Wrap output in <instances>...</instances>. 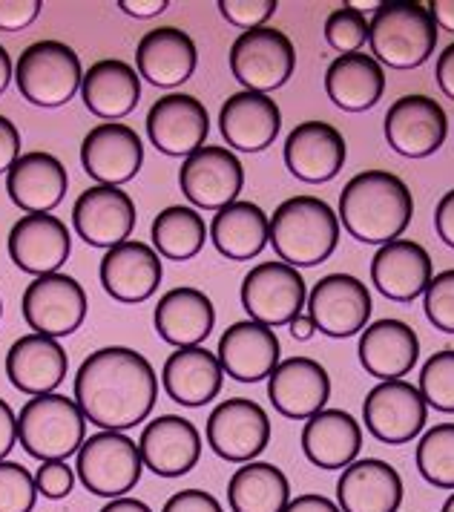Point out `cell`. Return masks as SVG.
<instances>
[{"mask_svg":"<svg viewBox=\"0 0 454 512\" xmlns=\"http://www.w3.org/2000/svg\"><path fill=\"white\" fill-rule=\"evenodd\" d=\"M67 167L44 150L21 153V159L6 173V193L23 213H49L67 196Z\"/></svg>","mask_w":454,"mask_h":512,"instance_id":"obj_28","label":"cell"},{"mask_svg":"<svg viewBox=\"0 0 454 512\" xmlns=\"http://www.w3.org/2000/svg\"><path fill=\"white\" fill-rule=\"evenodd\" d=\"M87 441V418L67 395H38L23 403L18 415V443L26 455L44 461H67Z\"/></svg>","mask_w":454,"mask_h":512,"instance_id":"obj_5","label":"cell"},{"mask_svg":"<svg viewBox=\"0 0 454 512\" xmlns=\"http://www.w3.org/2000/svg\"><path fill=\"white\" fill-rule=\"evenodd\" d=\"M72 251V236L67 225L52 213H26L9 231V256L12 262L35 277L58 274Z\"/></svg>","mask_w":454,"mask_h":512,"instance_id":"obj_20","label":"cell"},{"mask_svg":"<svg viewBox=\"0 0 454 512\" xmlns=\"http://www.w3.org/2000/svg\"><path fill=\"white\" fill-rule=\"evenodd\" d=\"M363 449V426L342 409H322L302 429V452L319 469H345Z\"/></svg>","mask_w":454,"mask_h":512,"instance_id":"obj_34","label":"cell"},{"mask_svg":"<svg viewBox=\"0 0 454 512\" xmlns=\"http://www.w3.org/2000/svg\"><path fill=\"white\" fill-rule=\"evenodd\" d=\"M423 308L434 328L454 334V268L432 277L423 294Z\"/></svg>","mask_w":454,"mask_h":512,"instance_id":"obj_44","label":"cell"},{"mask_svg":"<svg viewBox=\"0 0 454 512\" xmlns=\"http://www.w3.org/2000/svg\"><path fill=\"white\" fill-rule=\"evenodd\" d=\"M26 326L44 337H69L87 317V294L67 274H46L26 285L21 300Z\"/></svg>","mask_w":454,"mask_h":512,"instance_id":"obj_11","label":"cell"},{"mask_svg":"<svg viewBox=\"0 0 454 512\" xmlns=\"http://www.w3.org/2000/svg\"><path fill=\"white\" fill-rule=\"evenodd\" d=\"M81 98L92 116L104 118V121H121L138 107L141 75L127 61L104 58L84 72Z\"/></svg>","mask_w":454,"mask_h":512,"instance_id":"obj_35","label":"cell"},{"mask_svg":"<svg viewBox=\"0 0 454 512\" xmlns=\"http://www.w3.org/2000/svg\"><path fill=\"white\" fill-rule=\"evenodd\" d=\"M296 67L294 41L273 26L242 32L230 47V72L250 93L268 95L291 81Z\"/></svg>","mask_w":454,"mask_h":512,"instance_id":"obj_8","label":"cell"},{"mask_svg":"<svg viewBox=\"0 0 454 512\" xmlns=\"http://www.w3.org/2000/svg\"><path fill=\"white\" fill-rule=\"evenodd\" d=\"M365 429L388 446L411 443L429 420V406L417 386L406 380H383L363 403Z\"/></svg>","mask_w":454,"mask_h":512,"instance_id":"obj_12","label":"cell"},{"mask_svg":"<svg viewBox=\"0 0 454 512\" xmlns=\"http://www.w3.org/2000/svg\"><path fill=\"white\" fill-rule=\"evenodd\" d=\"M368 32H371V21L365 18V12L354 9L351 3L342 9H334L325 21V41L342 55L360 52L368 41Z\"/></svg>","mask_w":454,"mask_h":512,"instance_id":"obj_42","label":"cell"},{"mask_svg":"<svg viewBox=\"0 0 454 512\" xmlns=\"http://www.w3.org/2000/svg\"><path fill=\"white\" fill-rule=\"evenodd\" d=\"M420 360V337L403 320H377L363 328L360 363L377 380H403Z\"/></svg>","mask_w":454,"mask_h":512,"instance_id":"obj_31","label":"cell"},{"mask_svg":"<svg viewBox=\"0 0 454 512\" xmlns=\"http://www.w3.org/2000/svg\"><path fill=\"white\" fill-rule=\"evenodd\" d=\"M325 93L334 101V107L345 113H363L386 93V72L374 61V55H340L325 72Z\"/></svg>","mask_w":454,"mask_h":512,"instance_id":"obj_36","label":"cell"},{"mask_svg":"<svg viewBox=\"0 0 454 512\" xmlns=\"http://www.w3.org/2000/svg\"><path fill=\"white\" fill-rule=\"evenodd\" d=\"M207 133L210 116L196 95H164L147 113V136L164 156H193L199 147H205Z\"/></svg>","mask_w":454,"mask_h":512,"instance_id":"obj_17","label":"cell"},{"mask_svg":"<svg viewBox=\"0 0 454 512\" xmlns=\"http://www.w3.org/2000/svg\"><path fill=\"white\" fill-rule=\"evenodd\" d=\"M285 512H342L331 498L325 495H296L291 498V504L285 507Z\"/></svg>","mask_w":454,"mask_h":512,"instance_id":"obj_52","label":"cell"},{"mask_svg":"<svg viewBox=\"0 0 454 512\" xmlns=\"http://www.w3.org/2000/svg\"><path fill=\"white\" fill-rule=\"evenodd\" d=\"M340 222L365 245L400 239L414 216L409 185L388 170H363L340 193Z\"/></svg>","mask_w":454,"mask_h":512,"instance_id":"obj_2","label":"cell"},{"mask_svg":"<svg viewBox=\"0 0 454 512\" xmlns=\"http://www.w3.org/2000/svg\"><path fill=\"white\" fill-rule=\"evenodd\" d=\"M179 185L190 205L202 210H222L239 199L245 187V167L227 147L205 144L182 162Z\"/></svg>","mask_w":454,"mask_h":512,"instance_id":"obj_13","label":"cell"},{"mask_svg":"<svg viewBox=\"0 0 454 512\" xmlns=\"http://www.w3.org/2000/svg\"><path fill=\"white\" fill-rule=\"evenodd\" d=\"M159 377L136 349L107 346L92 351L75 374V403L104 432H127L153 412Z\"/></svg>","mask_w":454,"mask_h":512,"instance_id":"obj_1","label":"cell"},{"mask_svg":"<svg viewBox=\"0 0 454 512\" xmlns=\"http://www.w3.org/2000/svg\"><path fill=\"white\" fill-rule=\"evenodd\" d=\"M219 130L230 147L242 153H262L282 130V110L271 95L242 90L222 104Z\"/></svg>","mask_w":454,"mask_h":512,"instance_id":"obj_27","label":"cell"},{"mask_svg":"<svg viewBox=\"0 0 454 512\" xmlns=\"http://www.w3.org/2000/svg\"><path fill=\"white\" fill-rule=\"evenodd\" d=\"M308 317L322 334L342 340L360 334L371 320V294L351 274H328L308 294Z\"/></svg>","mask_w":454,"mask_h":512,"instance_id":"obj_14","label":"cell"},{"mask_svg":"<svg viewBox=\"0 0 454 512\" xmlns=\"http://www.w3.org/2000/svg\"><path fill=\"white\" fill-rule=\"evenodd\" d=\"M205 435L210 449L222 461L250 464L271 443V418L256 400L227 397L210 412Z\"/></svg>","mask_w":454,"mask_h":512,"instance_id":"obj_10","label":"cell"},{"mask_svg":"<svg viewBox=\"0 0 454 512\" xmlns=\"http://www.w3.org/2000/svg\"><path fill=\"white\" fill-rule=\"evenodd\" d=\"M121 12H127L130 18H156L170 3L167 0H118Z\"/></svg>","mask_w":454,"mask_h":512,"instance_id":"obj_53","label":"cell"},{"mask_svg":"<svg viewBox=\"0 0 454 512\" xmlns=\"http://www.w3.org/2000/svg\"><path fill=\"white\" fill-rule=\"evenodd\" d=\"M368 44L374 61L391 70H417L432 58L437 47V24L429 15V6L414 0L383 3L374 18Z\"/></svg>","mask_w":454,"mask_h":512,"instance_id":"obj_4","label":"cell"},{"mask_svg":"<svg viewBox=\"0 0 454 512\" xmlns=\"http://www.w3.org/2000/svg\"><path fill=\"white\" fill-rule=\"evenodd\" d=\"M437 84L454 101V44H449L437 58Z\"/></svg>","mask_w":454,"mask_h":512,"instance_id":"obj_54","label":"cell"},{"mask_svg":"<svg viewBox=\"0 0 454 512\" xmlns=\"http://www.w3.org/2000/svg\"><path fill=\"white\" fill-rule=\"evenodd\" d=\"M432 256L411 239H394L380 245L371 262V280L377 291L394 303H411L426 294L432 282Z\"/></svg>","mask_w":454,"mask_h":512,"instance_id":"obj_26","label":"cell"},{"mask_svg":"<svg viewBox=\"0 0 454 512\" xmlns=\"http://www.w3.org/2000/svg\"><path fill=\"white\" fill-rule=\"evenodd\" d=\"M0 314H3V300H0Z\"/></svg>","mask_w":454,"mask_h":512,"instance_id":"obj_60","label":"cell"},{"mask_svg":"<svg viewBox=\"0 0 454 512\" xmlns=\"http://www.w3.org/2000/svg\"><path fill=\"white\" fill-rule=\"evenodd\" d=\"M138 75L150 81L153 87H179L184 84L199 64V52L193 38L176 26L150 29L136 49Z\"/></svg>","mask_w":454,"mask_h":512,"instance_id":"obj_30","label":"cell"},{"mask_svg":"<svg viewBox=\"0 0 454 512\" xmlns=\"http://www.w3.org/2000/svg\"><path fill=\"white\" fill-rule=\"evenodd\" d=\"M101 285L118 303L138 305L159 291L161 256L144 242H121L101 259Z\"/></svg>","mask_w":454,"mask_h":512,"instance_id":"obj_24","label":"cell"},{"mask_svg":"<svg viewBox=\"0 0 454 512\" xmlns=\"http://www.w3.org/2000/svg\"><path fill=\"white\" fill-rule=\"evenodd\" d=\"M41 0H0V29L21 32L41 15Z\"/></svg>","mask_w":454,"mask_h":512,"instance_id":"obj_47","label":"cell"},{"mask_svg":"<svg viewBox=\"0 0 454 512\" xmlns=\"http://www.w3.org/2000/svg\"><path fill=\"white\" fill-rule=\"evenodd\" d=\"M403 504L400 472L380 458H363L345 466L337 481L342 512H397Z\"/></svg>","mask_w":454,"mask_h":512,"instance_id":"obj_29","label":"cell"},{"mask_svg":"<svg viewBox=\"0 0 454 512\" xmlns=\"http://www.w3.org/2000/svg\"><path fill=\"white\" fill-rule=\"evenodd\" d=\"M222 380H225V372H222L219 357L202 346L176 349L161 369V386L167 397L190 409H199L219 395Z\"/></svg>","mask_w":454,"mask_h":512,"instance_id":"obj_32","label":"cell"},{"mask_svg":"<svg viewBox=\"0 0 454 512\" xmlns=\"http://www.w3.org/2000/svg\"><path fill=\"white\" fill-rule=\"evenodd\" d=\"M161 512H225L219 498L210 495L205 489H182L176 495L167 498L164 510Z\"/></svg>","mask_w":454,"mask_h":512,"instance_id":"obj_48","label":"cell"},{"mask_svg":"<svg viewBox=\"0 0 454 512\" xmlns=\"http://www.w3.org/2000/svg\"><path fill=\"white\" fill-rule=\"evenodd\" d=\"M144 472L141 449L124 432H98L90 435L78 449L75 475L92 495L101 498H124L130 489H136Z\"/></svg>","mask_w":454,"mask_h":512,"instance_id":"obj_7","label":"cell"},{"mask_svg":"<svg viewBox=\"0 0 454 512\" xmlns=\"http://www.w3.org/2000/svg\"><path fill=\"white\" fill-rule=\"evenodd\" d=\"M84 70L78 52L64 41H38L26 47L15 64V84L35 107H64L81 90Z\"/></svg>","mask_w":454,"mask_h":512,"instance_id":"obj_6","label":"cell"},{"mask_svg":"<svg viewBox=\"0 0 454 512\" xmlns=\"http://www.w3.org/2000/svg\"><path fill=\"white\" fill-rule=\"evenodd\" d=\"M21 159V133L6 116H0V173H9Z\"/></svg>","mask_w":454,"mask_h":512,"instance_id":"obj_49","label":"cell"},{"mask_svg":"<svg viewBox=\"0 0 454 512\" xmlns=\"http://www.w3.org/2000/svg\"><path fill=\"white\" fill-rule=\"evenodd\" d=\"M72 225L87 245L110 251L127 242L136 228V205L121 187L95 185L78 196L72 208Z\"/></svg>","mask_w":454,"mask_h":512,"instance_id":"obj_18","label":"cell"},{"mask_svg":"<svg viewBox=\"0 0 454 512\" xmlns=\"http://www.w3.org/2000/svg\"><path fill=\"white\" fill-rule=\"evenodd\" d=\"M35 487H38V495H44L49 501H61L75 487V472L72 466H67V461H44L35 472Z\"/></svg>","mask_w":454,"mask_h":512,"instance_id":"obj_46","label":"cell"},{"mask_svg":"<svg viewBox=\"0 0 454 512\" xmlns=\"http://www.w3.org/2000/svg\"><path fill=\"white\" fill-rule=\"evenodd\" d=\"M443 512H454V492H452V495H449V501L443 504Z\"/></svg>","mask_w":454,"mask_h":512,"instance_id":"obj_59","label":"cell"},{"mask_svg":"<svg viewBox=\"0 0 454 512\" xmlns=\"http://www.w3.org/2000/svg\"><path fill=\"white\" fill-rule=\"evenodd\" d=\"M314 331H317V326H314V320L308 314H299V317L291 320V334H294L296 340H311Z\"/></svg>","mask_w":454,"mask_h":512,"instance_id":"obj_57","label":"cell"},{"mask_svg":"<svg viewBox=\"0 0 454 512\" xmlns=\"http://www.w3.org/2000/svg\"><path fill=\"white\" fill-rule=\"evenodd\" d=\"M276 0H222L219 12L227 24L239 26V29H259L268 24V18H273L276 12Z\"/></svg>","mask_w":454,"mask_h":512,"instance_id":"obj_45","label":"cell"},{"mask_svg":"<svg viewBox=\"0 0 454 512\" xmlns=\"http://www.w3.org/2000/svg\"><path fill=\"white\" fill-rule=\"evenodd\" d=\"M268 242L282 262L311 268L337 251L340 216L319 196H291L273 210Z\"/></svg>","mask_w":454,"mask_h":512,"instance_id":"obj_3","label":"cell"},{"mask_svg":"<svg viewBox=\"0 0 454 512\" xmlns=\"http://www.w3.org/2000/svg\"><path fill=\"white\" fill-rule=\"evenodd\" d=\"M144 162V144L130 124L104 121L81 141V164L98 185H127Z\"/></svg>","mask_w":454,"mask_h":512,"instance_id":"obj_16","label":"cell"},{"mask_svg":"<svg viewBox=\"0 0 454 512\" xmlns=\"http://www.w3.org/2000/svg\"><path fill=\"white\" fill-rule=\"evenodd\" d=\"M207 225L202 213L184 205H170L153 219V248L173 262H187L205 248Z\"/></svg>","mask_w":454,"mask_h":512,"instance_id":"obj_39","label":"cell"},{"mask_svg":"<svg viewBox=\"0 0 454 512\" xmlns=\"http://www.w3.org/2000/svg\"><path fill=\"white\" fill-rule=\"evenodd\" d=\"M101 512H153V510H150L144 501H138V498H127V495H124V498H113V501H110V504H107Z\"/></svg>","mask_w":454,"mask_h":512,"instance_id":"obj_56","label":"cell"},{"mask_svg":"<svg viewBox=\"0 0 454 512\" xmlns=\"http://www.w3.org/2000/svg\"><path fill=\"white\" fill-rule=\"evenodd\" d=\"M15 443H18V415L0 397V461L15 449Z\"/></svg>","mask_w":454,"mask_h":512,"instance_id":"obj_51","label":"cell"},{"mask_svg":"<svg viewBox=\"0 0 454 512\" xmlns=\"http://www.w3.org/2000/svg\"><path fill=\"white\" fill-rule=\"evenodd\" d=\"M67 369L69 357L61 349V343L55 337H44L35 331L15 340L12 349L6 351L9 383L29 397L52 395L64 383Z\"/></svg>","mask_w":454,"mask_h":512,"instance_id":"obj_25","label":"cell"},{"mask_svg":"<svg viewBox=\"0 0 454 512\" xmlns=\"http://www.w3.org/2000/svg\"><path fill=\"white\" fill-rule=\"evenodd\" d=\"M429 15L434 18L437 29L454 32V0H432L429 3Z\"/></svg>","mask_w":454,"mask_h":512,"instance_id":"obj_55","label":"cell"},{"mask_svg":"<svg viewBox=\"0 0 454 512\" xmlns=\"http://www.w3.org/2000/svg\"><path fill=\"white\" fill-rule=\"evenodd\" d=\"M434 228H437V236L454 248V190H449L440 202H437V210H434Z\"/></svg>","mask_w":454,"mask_h":512,"instance_id":"obj_50","label":"cell"},{"mask_svg":"<svg viewBox=\"0 0 454 512\" xmlns=\"http://www.w3.org/2000/svg\"><path fill=\"white\" fill-rule=\"evenodd\" d=\"M420 395L426 406L454 415V349L434 351L420 372Z\"/></svg>","mask_w":454,"mask_h":512,"instance_id":"obj_41","label":"cell"},{"mask_svg":"<svg viewBox=\"0 0 454 512\" xmlns=\"http://www.w3.org/2000/svg\"><path fill=\"white\" fill-rule=\"evenodd\" d=\"M141 461L161 478H182L202 458V432L182 415H161L141 432Z\"/></svg>","mask_w":454,"mask_h":512,"instance_id":"obj_21","label":"cell"},{"mask_svg":"<svg viewBox=\"0 0 454 512\" xmlns=\"http://www.w3.org/2000/svg\"><path fill=\"white\" fill-rule=\"evenodd\" d=\"M271 236L268 213L253 202H230L227 208L216 210L210 222V239L216 251L233 262H245L265 251Z\"/></svg>","mask_w":454,"mask_h":512,"instance_id":"obj_37","label":"cell"},{"mask_svg":"<svg viewBox=\"0 0 454 512\" xmlns=\"http://www.w3.org/2000/svg\"><path fill=\"white\" fill-rule=\"evenodd\" d=\"M153 323L164 343L176 349H190V346H202L210 337L216 323V308L205 291L182 285L161 297Z\"/></svg>","mask_w":454,"mask_h":512,"instance_id":"obj_33","label":"cell"},{"mask_svg":"<svg viewBox=\"0 0 454 512\" xmlns=\"http://www.w3.org/2000/svg\"><path fill=\"white\" fill-rule=\"evenodd\" d=\"M9 81H12V58H9L6 49L0 47V95L6 93Z\"/></svg>","mask_w":454,"mask_h":512,"instance_id":"obj_58","label":"cell"},{"mask_svg":"<svg viewBox=\"0 0 454 512\" xmlns=\"http://www.w3.org/2000/svg\"><path fill=\"white\" fill-rule=\"evenodd\" d=\"M219 363L222 372L239 383H259L271 377L279 366V337L271 326H262L256 320H239L219 337Z\"/></svg>","mask_w":454,"mask_h":512,"instance_id":"obj_23","label":"cell"},{"mask_svg":"<svg viewBox=\"0 0 454 512\" xmlns=\"http://www.w3.org/2000/svg\"><path fill=\"white\" fill-rule=\"evenodd\" d=\"M35 501V475L26 466L0 461V512H32Z\"/></svg>","mask_w":454,"mask_h":512,"instance_id":"obj_43","label":"cell"},{"mask_svg":"<svg viewBox=\"0 0 454 512\" xmlns=\"http://www.w3.org/2000/svg\"><path fill=\"white\" fill-rule=\"evenodd\" d=\"M268 397L282 418L308 420L325 409L331 377L314 357H288L268 377Z\"/></svg>","mask_w":454,"mask_h":512,"instance_id":"obj_19","label":"cell"},{"mask_svg":"<svg viewBox=\"0 0 454 512\" xmlns=\"http://www.w3.org/2000/svg\"><path fill=\"white\" fill-rule=\"evenodd\" d=\"M449 133V118L429 95H403L386 113V141L406 159H429Z\"/></svg>","mask_w":454,"mask_h":512,"instance_id":"obj_15","label":"cell"},{"mask_svg":"<svg viewBox=\"0 0 454 512\" xmlns=\"http://www.w3.org/2000/svg\"><path fill=\"white\" fill-rule=\"evenodd\" d=\"M417 472L437 489H454V423H437L417 443Z\"/></svg>","mask_w":454,"mask_h":512,"instance_id":"obj_40","label":"cell"},{"mask_svg":"<svg viewBox=\"0 0 454 512\" xmlns=\"http://www.w3.org/2000/svg\"><path fill=\"white\" fill-rule=\"evenodd\" d=\"M227 504L233 512H285L291 504V481L279 466L250 461L233 472Z\"/></svg>","mask_w":454,"mask_h":512,"instance_id":"obj_38","label":"cell"},{"mask_svg":"<svg viewBox=\"0 0 454 512\" xmlns=\"http://www.w3.org/2000/svg\"><path fill=\"white\" fill-rule=\"evenodd\" d=\"M239 297L250 320L271 328L291 326V320L299 317L308 303L302 274L282 259L253 265L248 277L242 280Z\"/></svg>","mask_w":454,"mask_h":512,"instance_id":"obj_9","label":"cell"},{"mask_svg":"<svg viewBox=\"0 0 454 512\" xmlns=\"http://www.w3.org/2000/svg\"><path fill=\"white\" fill-rule=\"evenodd\" d=\"M345 139L328 121H302L285 141V164L299 182L322 185L337 179L345 164Z\"/></svg>","mask_w":454,"mask_h":512,"instance_id":"obj_22","label":"cell"}]
</instances>
